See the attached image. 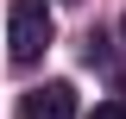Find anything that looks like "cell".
<instances>
[{"label":"cell","instance_id":"obj_1","mask_svg":"<svg viewBox=\"0 0 126 119\" xmlns=\"http://www.w3.org/2000/svg\"><path fill=\"white\" fill-rule=\"evenodd\" d=\"M50 38H57V13H50V0H13V6H6V50H13L19 69H32V63L44 57Z\"/></svg>","mask_w":126,"mask_h":119},{"label":"cell","instance_id":"obj_2","mask_svg":"<svg viewBox=\"0 0 126 119\" xmlns=\"http://www.w3.org/2000/svg\"><path fill=\"white\" fill-rule=\"evenodd\" d=\"M19 119H76V88L69 82H44L19 100Z\"/></svg>","mask_w":126,"mask_h":119},{"label":"cell","instance_id":"obj_3","mask_svg":"<svg viewBox=\"0 0 126 119\" xmlns=\"http://www.w3.org/2000/svg\"><path fill=\"white\" fill-rule=\"evenodd\" d=\"M88 119H126V107H120V100H107V107H94Z\"/></svg>","mask_w":126,"mask_h":119},{"label":"cell","instance_id":"obj_4","mask_svg":"<svg viewBox=\"0 0 126 119\" xmlns=\"http://www.w3.org/2000/svg\"><path fill=\"white\" fill-rule=\"evenodd\" d=\"M120 38H126V25H120Z\"/></svg>","mask_w":126,"mask_h":119}]
</instances>
